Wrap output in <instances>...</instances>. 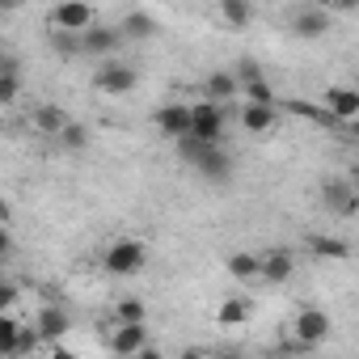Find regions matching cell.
Returning a JSON list of instances; mask_svg holds the SVG:
<instances>
[{
    "mask_svg": "<svg viewBox=\"0 0 359 359\" xmlns=\"http://www.w3.org/2000/svg\"><path fill=\"white\" fill-rule=\"evenodd\" d=\"M144 262H148V245H144L140 237H118V241H110V250H106V258H102V266H106L110 275H118V279L140 275Z\"/></svg>",
    "mask_w": 359,
    "mask_h": 359,
    "instance_id": "6da1fadb",
    "label": "cell"
},
{
    "mask_svg": "<svg viewBox=\"0 0 359 359\" xmlns=\"http://www.w3.org/2000/svg\"><path fill=\"white\" fill-rule=\"evenodd\" d=\"M135 85H140V72H135L131 64H114V60H106V64L93 72V89L106 93V97H123V93H131Z\"/></svg>",
    "mask_w": 359,
    "mask_h": 359,
    "instance_id": "7a4b0ae2",
    "label": "cell"
},
{
    "mask_svg": "<svg viewBox=\"0 0 359 359\" xmlns=\"http://www.w3.org/2000/svg\"><path fill=\"white\" fill-rule=\"evenodd\" d=\"M152 123H156V131L165 135V140H182V135H191L195 131V106H187V102H169V106H161L156 114H152Z\"/></svg>",
    "mask_w": 359,
    "mask_h": 359,
    "instance_id": "3957f363",
    "label": "cell"
},
{
    "mask_svg": "<svg viewBox=\"0 0 359 359\" xmlns=\"http://www.w3.org/2000/svg\"><path fill=\"white\" fill-rule=\"evenodd\" d=\"M51 26H55V30H64V34H76V39H85V34L97 26V9H89V5H76V0H68V5H55V9H51Z\"/></svg>",
    "mask_w": 359,
    "mask_h": 359,
    "instance_id": "277c9868",
    "label": "cell"
},
{
    "mask_svg": "<svg viewBox=\"0 0 359 359\" xmlns=\"http://www.w3.org/2000/svg\"><path fill=\"white\" fill-rule=\"evenodd\" d=\"M287 26L296 39H321V34H330V9L325 5H296L287 13Z\"/></svg>",
    "mask_w": 359,
    "mask_h": 359,
    "instance_id": "5b68a950",
    "label": "cell"
},
{
    "mask_svg": "<svg viewBox=\"0 0 359 359\" xmlns=\"http://www.w3.org/2000/svg\"><path fill=\"white\" fill-rule=\"evenodd\" d=\"M292 338H296L300 346H321V342L330 338V313H321V309H300L296 321H292Z\"/></svg>",
    "mask_w": 359,
    "mask_h": 359,
    "instance_id": "8992f818",
    "label": "cell"
},
{
    "mask_svg": "<svg viewBox=\"0 0 359 359\" xmlns=\"http://www.w3.org/2000/svg\"><path fill=\"white\" fill-rule=\"evenodd\" d=\"M34 330H39V338L43 342H60V338H68V330H72V317H68V309H60V304H43L39 313H34V321H30Z\"/></svg>",
    "mask_w": 359,
    "mask_h": 359,
    "instance_id": "52a82bcc",
    "label": "cell"
},
{
    "mask_svg": "<svg viewBox=\"0 0 359 359\" xmlns=\"http://www.w3.org/2000/svg\"><path fill=\"white\" fill-rule=\"evenodd\" d=\"M321 106L334 114V123H351V118H359V89H351V85H330V89L321 93Z\"/></svg>",
    "mask_w": 359,
    "mask_h": 359,
    "instance_id": "ba28073f",
    "label": "cell"
},
{
    "mask_svg": "<svg viewBox=\"0 0 359 359\" xmlns=\"http://www.w3.org/2000/svg\"><path fill=\"white\" fill-rule=\"evenodd\" d=\"M208 144H224V110L216 102H195V131Z\"/></svg>",
    "mask_w": 359,
    "mask_h": 359,
    "instance_id": "9c48e42d",
    "label": "cell"
},
{
    "mask_svg": "<svg viewBox=\"0 0 359 359\" xmlns=\"http://www.w3.org/2000/svg\"><path fill=\"white\" fill-rule=\"evenodd\" d=\"M195 169H199V177H203V182H216V187H224L229 177H233V156H229V148H224V144H212Z\"/></svg>",
    "mask_w": 359,
    "mask_h": 359,
    "instance_id": "30bf717a",
    "label": "cell"
},
{
    "mask_svg": "<svg viewBox=\"0 0 359 359\" xmlns=\"http://www.w3.org/2000/svg\"><path fill=\"white\" fill-rule=\"evenodd\" d=\"M68 123H72L68 110L55 106V102H39V106H34V118H30V127H34L39 135H55V140L68 131Z\"/></svg>",
    "mask_w": 359,
    "mask_h": 359,
    "instance_id": "8fae6325",
    "label": "cell"
},
{
    "mask_svg": "<svg viewBox=\"0 0 359 359\" xmlns=\"http://www.w3.org/2000/svg\"><path fill=\"white\" fill-rule=\"evenodd\" d=\"M144 346H152V342H148V325H118V330L110 334V351H114L118 359H135Z\"/></svg>",
    "mask_w": 359,
    "mask_h": 359,
    "instance_id": "7c38bea8",
    "label": "cell"
},
{
    "mask_svg": "<svg viewBox=\"0 0 359 359\" xmlns=\"http://www.w3.org/2000/svg\"><path fill=\"white\" fill-rule=\"evenodd\" d=\"M81 47H85V55L106 60V55H114V51L123 47V30H118V26H93V30L81 39Z\"/></svg>",
    "mask_w": 359,
    "mask_h": 359,
    "instance_id": "4fadbf2b",
    "label": "cell"
},
{
    "mask_svg": "<svg viewBox=\"0 0 359 359\" xmlns=\"http://www.w3.org/2000/svg\"><path fill=\"white\" fill-rule=\"evenodd\" d=\"M321 203H325L330 212H338V216H351V212L359 208L355 191L342 182V177H325V182H321Z\"/></svg>",
    "mask_w": 359,
    "mask_h": 359,
    "instance_id": "5bb4252c",
    "label": "cell"
},
{
    "mask_svg": "<svg viewBox=\"0 0 359 359\" xmlns=\"http://www.w3.org/2000/svg\"><path fill=\"white\" fill-rule=\"evenodd\" d=\"M237 93H241V85H237V76H233L229 68H216V72L203 81V102H216V106H220V102H233Z\"/></svg>",
    "mask_w": 359,
    "mask_h": 359,
    "instance_id": "9a60e30c",
    "label": "cell"
},
{
    "mask_svg": "<svg viewBox=\"0 0 359 359\" xmlns=\"http://www.w3.org/2000/svg\"><path fill=\"white\" fill-rule=\"evenodd\" d=\"M241 127L250 135H271L279 127V106H241Z\"/></svg>",
    "mask_w": 359,
    "mask_h": 359,
    "instance_id": "2e32d148",
    "label": "cell"
},
{
    "mask_svg": "<svg viewBox=\"0 0 359 359\" xmlns=\"http://www.w3.org/2000/svg\"><path fill=\"white\" fill-rule=\"evenodd\" d=\"M292 271H296V258H292L287 250H271V254H262V279H266V283H287Z\"/></svg>",
    "mask_w": 359,
    "mask_h": 359,
    "instance_id": "e0dca14e",
    "label": "cell"
},
{
    "mask_svg": "<svg viewBox=\"0 0 359 359\" xmlns=\"http://www.w3.org/2000/svg\"><path fill=\"white\" fill-rule=\"evenodd\" d=\"M250 313H254V304H250L245 296H229V300H220V309H216V325H220V330L245 325V321H250Z\"/></svg>",
    "mask_w": 359,
    "mask_h": 359,
    "instance_id": "ac0fdd59",
    "label": "cell"
},
{
    "mask_svg": "<svg viewBox=\"0 0 359 359\" xmlns=\"http://www.w3.org/2000/svg\"><path fill=\"white\" fill-rule=\"evenodd\" d=\"M309 250H313V258H321V262H346L351 258V245L342 241V237H309Z\"/></svg>",
    "mask_w": 359,
    "mask_h": 359,
    "instance_id": "d6986e66",
    "label": "cell"
},
{
    "mask_svg": "<svg viewBox=\"0 0 359 359\" xmlns=\"http://www.w3.org/2000/svg\"><path fill=\"white\" fill-rule=\"evenodd\" d=\"M118 30H123V39H152V34H156V18H152L148 9H131V13L118 22Z\"/></svg>",
    "mask_w": 359,
    "mask_h": 359,
    "instance_id": "ffe728a7",
    "label": "cell"
},
{
    "mask_svg": "<svg viewBox=\"0 0 359 359\" xmlns=\"http://www.w3.org/2000/svg\"><path fill=\"white\" fill-rule=\"evenodd\" d=\"M229 275H233L237 283H250V279H262V254H250V250H241V254H233V258H229Z\"/></svg>",
    "mask_w": 359,
    "mask_h": 359,
    "instance_id": "44dd1931",
    "label": "cell"
},
{
    "mask_svg": "<svg viewBox=\"0 0 359 359\" xmlns=\"http://www.w3.org/2000/svg\"><path fill=\"white\" fill-rule=\"evenodd\" d=\"M22 93V76H18V60L5 55L0 60V106H13Z\"/></svg>",
    "mask_w": 359,
    "mask_h": 359,
    "instance_id": "7402d4cb",
    "label": "cell"
},
{
    "mask_svg": "<svg viewBox=\"0 0 359 359\" xmlns=\"http://www.w3.org/2000/svg\"><path fill=\"white\" fill-rule=\"evenodd\" d=\"M220 22L241 30V26L254 22V5H250V0H220Z\"/></svg>",
    "mask_w": 359,
    "mask_h": 359,
    "instance_id": "603a6c76",
    "label": "cell"
},
{
    "mask_svg": "<svg viewBox=\"0 0 359 359\" xmlns=\"http://www.w3.org/2000/svg\"><path fill=\"white\" fill-rule=\"evenodd\" d=\"M114 317H118V325H148V304L140 296H123L114 304Z\"/></svg>",
    "mask_w": 359,
    "mask_h": 359,
    "instance_id": "cb8c5ba5",
    "label": "cell"
},
{
    "mask_svg": "<svg viewBox=\"0 0 359 359\" xmlns=\"http://www.w3.org/2000/svg\"><path fill=\"white\" fill-rule=\"evenodd\" d=\"M18 338H22V325H18L13 313H5V317H0V355H5V359H13Z\"/></svg>",
    "mask_w": 359,
    "mask_h": 359,
    "instance_id": "d4e9b609",
    "label": "cell"
},
{
    "mask_svg": "<svg viewBox=\"0 0 359 359\" xmlns=\"http://www.w3.org/2000/svg\"><path fill=\"white\" fill-rule=\"evenodd\" d=\"M283 110H292V114H300V118H313V123H325V127H338L334 114H330L325 106H317V102H283Z\"/></svg>",
    "mask_w": 359,
    "mask_h": 359,
    "instance_id": "484cf974",
    "label": "cell"
},
{
    "mask_svg": "<svg viewBox=\"0 0 359 359\" xmlns=\"http://www.w3.org/2000/svg\"><path fill=\"white\" fill-rule=\"evenodd\" d=\"M241 97H245V106H279V97H275V89H271V81H254V85H245V89H241Z\"/></svg>",
    "mask_w": 359,
    "mask_h": 359,
    "instance_id": "4316f807",
    "label": "cell"
},
{
    "mask_svg": "<svg viewBox=\"0 0 359 359\" xmlns=\"http://www.w3.org/2000/svg\"><path fill=\"white\" fill-rule=\"evenodd\" d=\"M208 148H212V144H208V140H199V135H182V140H177V156H182L187 165H199Z\"/></svg>",
    "mask_w": 359,
    "mask_h": 359,
    "instance_id": "83f0119b",
    "label": "cell"
},
{
    "mask_svg": "<svg viewBox=\"0 0 359 359\" xmlns=\"http://www.w3.org/2000/svg\"><path fill=\"white\" fill-rule=\"evenodd\" d=\"M60 144H64L68 152H81V148H89V127L72 118V123H68V131L60 135Z\"/></svg>",
    "mask_w": 359,
    "mask_h": 359,
    "instance_id": "f1b7e54d",
    "label": "cell"
},
{
    "mask_svg": "<svg viewBox=\"0 0 359 359\" xmlns=\"http://www.w3.org/2000/svg\"><path fill=\"white\" fill-rule=\"evenodd\" d=\"M233 76H237V85H241V89H245V85H254V81H266V76H262V64H258V60H250V55H245V60H237Z\"/></svg>",
    "mask_w": 359,
    "mask_h": 359,
    "instance_id": "f546056e",
    "label": "cell"
},
{
    "mask_svg": "<svg viewBox=\"0 0 359 359\" xmlns=\"http://www.w3.org/2000/svg\"><path fill=\"white\" fill-rule=\"evenodd\" d=\"M51 47H55V55H64V60L85 51V47H81V39H76V34H64V30H55V34H51Z\"/></svg>",
    "mask_w": 359,
    "mask_h": 359,
    "instance_id": "4dcf8cb0",
    "label": "cell"
},
{
    "mask_svg": "<svg viewBox=\"0 0 359 359\" xmlns=\"http://www.w3.org/2000/svg\"><path fill=\"white\" fill-rule=\"evenodd\" d=\"M39 342H43V338H39V330H34V325H22V338H18V351H13V359H26V355H30Z\"/></svg>",
    "mask_w": 359,
    "mask_h": 359,
    "instance_id": "1f68e13d",
    "label": "cell"
},
{
    "mask_svg": "<svg viewBox=\"0 0 359 359\" xmlns=\"http://www.w3.org/2000/svg\"><path fill=\"white\" fill-rule=\"evenodd\" d=\"M18 296H22V287H18L13 279H5V287H0V309L13 313V309H18Z\"/></svg>",
    "mask_w": 359,
    "mask_h": 359,
    "instance_id": "d6a6232c",
    "label": "cell"
},
{
    "mask_svg": "<svg viewBox=\"0 0 359 359\" xmlns=\"http://www.w3.org/2000/svg\"><path fill=\"white\" fill-rule=\"evenodd\" d=\"M177 359H212V351H203V346H182V351H177Z\"/></svg>",
    "mask_w": 359,
    "mask_h": 359,
    "instance_id": "836d02e7",
    "label": "cell"
},
{
    "mask_svg": "<svg viewBox=\"0 0 359 359\" xmlns=\"http://www.w3.org/2000/svg\"><path fill=\"white\" fill-rule=\"evenodd\" d=\"M43 359H76V351H68L64 342H55V346H51V351L43 355Z\"/></svg>",
    "mask_w": 359,
    "mask_h": 359,
    "instance_id": "e575fe53",
    "label": "cell"
},
{
    "mask_svg": "<svg viewBox=\"0 0 359 359\" xmlns=\"http://www.w3.org/2000/svg\"><path fill=\"white\" fill-rule=\"evenodd\" d=\"M212 359H245L237 346H220V351H212Z\"/></svg>",
    "mask_w": 359,
    "mask_h": 359,
    "instance_id": "d590c367",
    "label": "cell"
},
{
    "mask_svg": "<svg viewBox=\"0 0 359 359\" xmlns=\"http://www.w3.org/2000/svg\"><path fill=\"white\" fill-rule=\"evenodd\" d=\"M135 359H165V355H161V351H156V346H144V351H140V355H135Z\"/></svg>",
    "mask_w": 359,
    "mask_h": 359,
    "instance_id": "8d00e7d4",
    "label": "cell"
},
{
    "mask_svg": "<svg viewBox=\"0 0 359 359\" xmlns=\"http://www.w3.org/2000/svg\"><path fill=\"white\" fill-rule=\"evenodd\" d=\"M342 127H346V131H351V135L359 140V118H351V123H342Z\"/></svg>",
    "mask_w": 359,
    "mask_h": 359,
    "instance_id": "74e56055",
    "label": "cell"
}]
</instances>
